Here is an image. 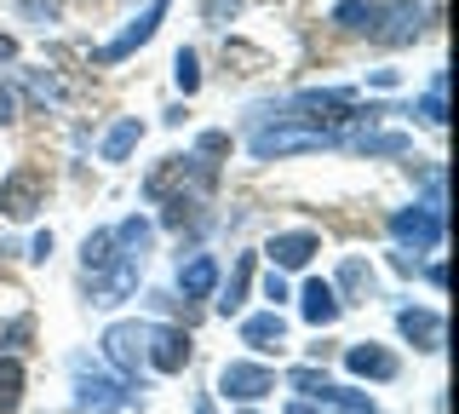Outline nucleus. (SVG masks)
I'll return each instance as SVG.
<instances>
[{
    "mask_svg": "<svg viewBox=\"0 0 459 414\" xmlns=\"http://www.w3.org/2000/svg\"><path fill=\"white\" fill-rule=\"evenodd\" d=\"M253 253H241L236 270H230V282H224V294H219V317H236L241 305H247V288H253Z\"/></svg>",
    "mask_w": 459,
    "mask_h": 414,
    "instance_id": "a211bd4d",
    "label": "nucleus"
},
{
    "mask_svg": "<svg viewBox=\"0 0 459 414\" xmlns=\"http://www.w3.org/2000/svg\"><path fill=\"white\" fill-rule=\"evenodd\" d=\"M18 12L35 23H57V0H18Z\"/></svg>",
    "mask_w": 459,
    "mask_h": 414,
    "instance_id": "393cba45",
    "label": "nucleus"
},
{
    "mask_svg": "<svg viewBox=\"0 0 459 414\" xmlns=\"http://www.w3.org/2000/svg\"><path fill=\"white\" fill-rule=\"evenodd\" d=\"M172 81H178L184 92H195V87H201V58H195L190 47H178V58H172Z\"/></svg>",
    "mask_w": 459,
    "mask_h": 414,
    "instance_id": "5701e85b",
    "label": "nucleus"
},
{
    "mask_svg": "<svg viewBox=\"0 0 459 414\" xmlns=\"http://www.w3.org/2000/svg\"><path fill=\"white\" fill-rule=\"evenodd\" d=\"M344 368H351L356 380H396L402 374V363H396V351H385V346H351L344 351Z\"/></svg>",
    "mask_w": 459,
    "mask_h": 414,
    "instance_id": "f8f14e48",
    "label": "nucleus"
},
{
    "mask_svg": "<svg viewBox=\"0 0 459 414\" xmlns=\"http://www.w3.org/2000/svg\"><path fill=\"white\" fill-rule=\"evenodd\" d=\"M219 392L236 397V403H258V397L276 392V374L264 363H224L219 368Z\"/></svg>",
    "mask_w": 459,
    "mask_h": 414,
    "instance_id": "6e6552de",
    "label": "nucleus"
},
{
    "mask_svg": "<svg viewBox=\"0 0 459 414\" xmlns=\"http://www.w3.org/2000/svg\"><path fill=\"white\" fill-rule=\"evenodd\" d=\"M212 288H219V260H212V253H195L190 265H178V294L184 299H207Z\"/></svg>",
    "mask_w": 459,
    "mask_h": 414,
    "instance_id": "2eb2a0df",
    "label": "nucleus"
},
{
    "mask_svg": "<svg viewBox=\"0 0 459 414\" xmlns=\"http://www.w3.org/2000/svg\"><path fill=\"white\" fill-rule=\"evenodd\" d=\"M167 6H172V0H150V6H143L138 18H133L121 35L109 40V47H98V64H121V58H133L138 47H150L155 30H161V18H167Z\"/></svg>",
    "mask_w": 459,
    "mask_h": 414,
    "instance_id": "423d86ee",
    "label": "nucleus"
},
{
    "mask_svg": "<svg viewBox=\"0 0 459 414\" xmlns=\"http://www.w3.org/2000/svg\"><path fill=\"white\" fill-rule=\"evenodd\" d=\"M420 121L425 127H442V121H448V69H437V75H430V87L420 98Z\"/></svg>",
    "mask_w": 459,
    "mask_h": 414,
    "instance_id": "412c9836",
    "label": "nucleus"
},
{
    "mask_svg": "<svg viewBox=\"0 0 459 414\" xmlns=\"http://www.w3.org/2000/svg\"><path fill=\"white\" fill-rule=\"evenodd\" d=\"M12 121H18V104H12V92L0 87V127H12Z\"/></svg>",
    "mask_w": 459,
    "mask_h": 414,
    "instance_id": "c85d7f7f",
    "label": "nucleus"
},
{
    "mask_svg": "<svg viewBox=\"0 0 459 414\" xmlns=\"http://www.w3.org/2000/svg\"><path fill=\"white\" fill-rule=\"evenodd\" d=\"M12 58H18V40H12L6 30H0V64H12Z\"/></svg>",
    "mask_w": 459,
    "mask_h": 414,
    "instance_id": "2f4dec72",
    "label": "nucleus"
},
{
    "mask_svg": "<svg viewBox=\"0 0 459 414\" xmlns=\"http://www.w3.org/2000/svg\"><path fill=\"white\" fill-rule=\"evenodd\" d=\"M339 145L356 150V155H408L413 138L408 133H351V138H339Z\"/></svg>",
    "mask_w": 459,
    "mask_h": 414,
    "instance_id": "f3484780",
    "label": "nucleus"
},
{
    "mask_svg": "<svg viewBox=\"0 0 459 414\" xmlns=\"http://www.w3.org/2000/svg\"><path fill=\"white\" fill-rule=\"evenodd\" d=\"M236 6H241V0H207V23H212V30H224V18H230Z\"/></svg>",
    "mask_w": 459,
    "mask_h": 414,
    "instance_id": "a878e982",
    "label": "nucleus"
},
{
    "mask_svg": "<svg viewBox=\"0 0 459 414\" xmlns=\"http://www.w3.org/2000/svg\"><path fill=\"white\" fill-rule=\"evenodd\" d=\"M138 138H143V121L138 116H121L104 133V145H98V155H104V162H126V155L138 150Z\"/></svg>",
    "mask_w": 459,
    "mask_h": 414,
    "instance_id": "dca6fc26",
    "label": "nucleus"
},
{
    "mask_svg": "<svg viewBox=\"0 0 459 414\" xmlns=\"http://www.w3.org/2000/svg\"><path fill=\"white\" fill-rule=\"evenodd\" d=\"M425 282H430V288L442 294V282H448V270H442V260H430V270H425Z\"/></svg>",
    "mask_w": 459,
    "mask_h": 414,
    "instance_id": "7c9ffc66",
    "label": "nucleus"
},
{
    "mask_svg": "<svg viewBox=\"0 0 459 414\" xmlns=\"http://www.w3.org/2000/svg\"><path fill=\"white\" fill-rule=\"evenodd\" d=\"M35 207H47V173L40 167H18L0 179V213L6 219H29Z\"/></svg>",
    "mask_w": 459,
    "mask_h": 414,
    "instance_id": "0eeeda50",
    "label": "nucleus"
},
{
    "mask_svg": "<svg viewBox=\"0 0 459 414\" xmlns=\"http://www.w3.org/2000/svg\"><path fill=\"white\" fill-rule=\"evenodd\" d=\"M299 311H305V322H310V328H333L344 305H339L333 282H322V277H316V282H305V294H299Z\"/></svg>",
    "mask_w": 459,
    "mask_h": 414,
    "instance_id": "ddd939ff",
    "label": "nucleus"
},
{
    "mask_svg": "<svg viewBox=\"0 0 459 414\" xmlns=\"http://www.w3.org/2000/svg\"><path fill=\"white\" fill-rule=\"evenodd\" d=\"M425 23H430V12L420 6V0H373L362 35L373 40V47H413V40L425 35Z\"/></svg>",
    "mask_w": 459,
    "mask_h": 414,
    "instance_id": "f03ea898",
    "label": "nucleus"
},
{
    "mask_svg": "<svg viewBox=\"0 0 459 414\" xmlns=\"http://www.w3.org/2000/svg\"><path fill=\"white\" fill-rule=\"evenodd\" d=\"M109 260H115V231H92L81 242V270H86V277H104Z\"/></svg>",
    "mask_w": 459,
    "mask_h": 414,
    "instance_id": "6ab92c4d",
    "label": "nucleus"
},
{
    "mask_svg": "<svg viewBox=\"0 0 459 414\" xmlns=\"http://www.w3.org/2000/svg\"><path fill=\"white\" fill-rule=\"evenodd\" d=\"M264 299H270V305H281V299H287V282H281L276 265H270V277H264Z\"/></svg>",
    "mask_w": 459,
    "mask_h": 414,
    "instance_id": "bb28decb",
    "label": "nucleus"
},
{
    "mask_svg": "<svg viewBox=\"0 0 459 414\" xmlns=\"http://www.w3.org/2000/svg\"><path fill=\"white\" fill-rule=\"evenodd\" d=\"M287 414H327V409L310 403V397H293V403H287Z\"/></svg>",
    "mask_w": 459,
    "mask_h": 414,
    "instance_id": "c756f323",
    "label": "nucleus"
},
{
    "mask_svg": "<svg viewBox=\"0 0 459 414\" xmlns=\"http://www.w3.org/2000/svg\"><path fill=\"white\" fill-rule=\"evenodd\" d=\"M29 334H35V322H29V317H12V322H0V346H18V339H29Z\"/></svg>",
    "mask_w": 459,
    "mask_h": 414,
    "instance_id": "b1692460",
    "label": "nucleus"
},
{
    "mask_svg": "<svg viewBox=\"0 0 459 414\" xmlns=\"http://www.w3.org/2000/svg\"><path fill=\"white\" fill-rule=\"evenodd\" d=\"M195 414H212V403H207V397H201V403H195Z\"/></svg>",
    "mask_w": 459,
    "mask_h": 414,
    "instance_id": "473e14b6",
    "label": "nucleus"
},
{
    "mask_svg": "<svg viewBox=\"0 0 459 414\" xmlns=\"http://www.w3.org/2000/svg\"><path fill=\"white\" fill-rule=\"evenodd\" d=\"M270 265L276 270H305L316 253H322V242H316V231H287V236H270Z\"/></svg>",
    "mask_w": 459,
    "mask_h": 414,
    "instance_id": "9b49d317",
    "label": "nucleus"
},
{
    "mask_svg": "<svg viewBox=\"0 0 459 414\" xmlns=\"http://www.w3.org/2000/svg\"><path fill=\"white\" fill-rule=\"evenodd\" d=\"M104 357L121 368L126 380H138V368H143V322H115L109 334H104Z\"/></svg>",
    "mask_w": 459,
    "mask_h": 414,
    "instance_id": "1a4fd4ad",
    "label": "nucleus"
},
{
    "mask_svg": "<svg viewBox=\"0 0 459 414\" xmlns=\"http://www.w3.org/2000/svg\"><path fill=\"white\" fill-rule=\"evenodd\" d=\"M396 328L413 339V351H442V339H448V322H442V311H430V305L396 311Z\"/></svg>",
    "mask_w": 459,
    "mask_h": 414,
    "instance_id": "9d476101",
    "label": "nucleus"
},
{
    "mask_svg": "<svg viewBox=\"0 0 459 414\" xmlns=\"http://www.w3.org/2000/svg\"><path fill=\"white\" fill-rule=\"evenodd\" d=\"M29 260H35V265H47V260H52V231H40L35 242H29Z\"/></svg>",
    "mask_w": 459,
    "mask_h": 414,
    "instance_id": "cd10ccee",
    "label": "nucleus"
},
{
    "mask_svg": "<svg viewBox=\"0 0 459 414\" xmlns=\"http://www.w3.org/2000/svg\"><path fill=\"white\" fill-rule=\"evenodd\" d=\"M391 236L402 242V248H413V253H437L442 248V236H448V219H442V207H396L391 213Z\"/></svg>",
    "mask_w": 459,
    "mask_h": 414,
    "instance_id": "20e7f679",
    "label": "nucleus"
},
{
    "mask_svg": "<svg viewBox=\"0 0 459 414\" xmlns=\"http://www.w3.org/2000/svg\"><path fill=\"white\" fill-rule=\"evenodd\" d=\"M333 294H339V305H351V299L373 294V270H368L362 260H344V265H339V282H333Z\"/></svg>",
    "mask_w": 459,
    "mask_h": 414,
    "instance_id": "aec40b11",
    "label": "nucleus"
},
{
    "mask_svg": "<svg viewBox=\"0 0 459 414\" xmlns=\"http://www.w3.org/2000/svg\"><path fill=\"white\" fill-rule=\"evenodd\" d=\"M138 397H133V385H121V380H109V374H75V409L81 414H121V409H133Z\"/></svg>",
    "mask_w": 459,
    "mask_h": 414,
    "instance_id": "39448f33",
    "label": "nucleus"
},
{
    "mask_svg": "<svg viewBox=\"0 0 459 414\" xmlns=\"http://www.w3.org/2000/svg\"><path fill=\"white\" fill-rule=\"evenodd\" d=\"M18 403H23V363L0 357V414H18Z\"/></svg>",
    "mask_w": 459,
    "mask_h": 414,
    "instance_id": "4be33fe9",
    "label": "nucleus"
},
{
    "mask_svg": "<svg viewBox=\"0 0 459 414\" xmlns=\"http://www.w3.org/2000/svg\"><path fill=\"white\" fill-rule=\"evenodd\" d=\"M195 357V339L190 328H172V322H143V363L155 374H184Z\"/></svg>",
    "mask_w": 459,
    "mask_h": 414,
    "instance_id": "7ed1b4c3",
    "label": "nucleus"
},
{
    "mask_svg": "<svg viewBox=\"0 0 459 414\" xmlns=\"http://www.w3.org/2000/svg\"><path fill=\"white\" fill-rule=\"evenodd\" d=\"M241 346H253V351H281V346H287V322H281V311L270 305V311H258V317L241 322Z\"/></svg>",
    "mask_w": 459,
    "mask_h": 414,
    "instance_id": "4468645a",
    "label": "nucleus"
},
{
    "mask_svg": "<svg viewBox=\"0 0 459 414\" xmlns=\"http://www.w3.org/2000/svg\"><path fill=\"white\" fill-rule=\"evenodd\" d=\"M339 133H322V127H305V121H270L247 138L253 162H281V155H316V150H333Z\"/></svg>",
    "mask_w": 459,
    "mask_h": 414,
    "instance_id": "f257e3e1",
    "label": "nucleus"
}]
</instances>
